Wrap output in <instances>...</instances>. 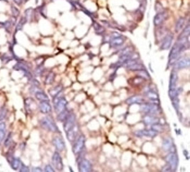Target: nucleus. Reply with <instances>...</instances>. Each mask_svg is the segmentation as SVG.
Listing matches in <instances>:
<instances>
[{
    "mask_svg": "<svg viewBox=\"0 0 190 172\" xmlns=\"http://www.w3.org/2000/svg\"><path fill=\"white\" fill-rule=\"evenodd\" d=\"M188 38L178 37L177 41L175 43L170 51L169 61L170 65L175 63L181 52L189 47V41Z\"/></svg>",
    "mask_w": 190,
    "mask_h": 172,
    "instance_id": "f257e3e1",
    "label": "nucleus"
},
{
    "mask_svg": "<svg viewBox=\"0 0 190 172\" xmlns=\"http://www.w3.org/2000/svg\"><path fill=\"white\" fill-rule=\"evenodd\" d=\"M40 125L42 129L54 132H60V131L51 118L45 117L41 120Z\"/></svg>",
    "mask_w": 190,
    "mask_h": 172,
    "instance_id": "f03ea898",
    "label": "nucleus"
},
{
    "mask_svg": "<svg viewBox=\"0 0 190 172\" xmlns=\"http://www.w3.org/2000/svg\"><path fill=\"white\" fill-rule=\"evenodd\" d=\"M53 103L54 108L57 114H59L67 109V101L64 98L56 96L55 98Z\"/></svg>",
    "mask_w": 190,
    "mask_h": 172,
    "instance_id": "7ed1b4c3",
    "label": "nucleus"
},
{
    "mask_svg": "<svg viewBox=\"0 0 190 172\" xmlns=\"http://www.w3.org/2000/svg\"><path fill=\"white\" fill-rule=\"evenodd\" d=\"M122 65L131 71H141L145 70L143 65L137 61L136 59L128 60L123 64Z\"/></svg>",
    "mask_w": 190,
    "mask_h": 172,
    "instance_id": "20e7f679",
    "label": "nucleus"
},
{
    "mask_svg": "<svg viewBox=\"0 0 190 172\" xmlns=\"http://www.w3.org/2000/svg\"><path fill=\"white\" fill-rule=\"evenodd\" d=\"M86 142V137L83 135L80 136L75 143L74 145L72 150L75 155H78L81 153L84 148Z\"/></svg>",
    "mask_w": 190,
    "mask_h": 172,
    "instance_id": "39448f33",
    "label": "nucleus"
},
{
    "mask_svg": "<svg viewBox=\"0 0 190 172\" xmlns=\"http://www.w3.org/2000/svg\"><path fill=\"white\" fill-rule=\"evenodd\" d=\"M142 109L143 112L152 114H158L160 111L158 104L155 103L144 104L142 106Z\"/></svg>",
    "mask_w": 190,
    "mask_h": 172,
    "instance_id": "423d86ee",
    "label": "nucleus"
},
{
    "mask_svg": "<svg viewBox=\"0 0 190 172\" xmlns=\"http://www.w3.org/2000/svg\"><path fill=\"white\" fill-rule=\"evenodd\" d=\"M166 160L171 169L172 171H176L177 168L178 160L177 156L174 153H171L167 156Z\"/></svg>",
    "mask_w": 190,
    "mask_h": 172,
    "instance_id": "0eeeda50",
    "label": "nucleus"
},
{
    "mask_svg": "<svg viewBox=\"0 0 190 172\" xmlns=\"http://www.w3.org/2000/svg\"><path fill=\"white\" fill-rule=\"evenodd\" d=\"M52 163L54 167L58 171L63 169L64 165L61 156L58 152H55L52 157Z\"/></svg>",
    "mask_w": 190,
    "mask_h": 172,
    "instance_id": "6e6552de",
    "label": "nucleus"
},
{
    "mask_svg": "<svg viewBox=\"0 0 190 172\" xmlns=\"http://www.w3.org/2000/svg\"><path fill=\"white\" fill-rule=\"evenodd\" d=\"M75 115L70 113L64 121V129L65 132L71 129L76 125L75 124Z\"/></svg>",
    "mask_w": 190,
    "mask_h": 172,
    "instance_id": "1a4fd4ad",
    "label": "nucleus"
},
{
    "mask_svg": "<svg viewBox=\"0 0 190 172\" xmlns=\"http://www.w3.org/2000/svg\"><path fill=\"white\" fill-rule=\"evenodd\" d=\"M78 168L80 172H90L92 170V166L89 160L86 159H83L78 163Z\"/></svg>",
    "mask_w": 190,
    "mask_h": 172,
    "instance_id": "9d476101",
    "label": "nucleus"
},
{
    "mask_svg": "<svg viewBox=\"0 0 190 172\" xmlns=\"http://www.w3.org/2000/svg\"><path fill=\"white\" fill-rule=\"evenodd\" d=\"M79 128L77 125H75L73 128L70 129L67 132H65L66 134L67 138L70 142L75 141L78 136Z\"/></svg>",
    "mask_w": 190,
    "mask_h": 172,
    "instance_id": "9b49d317",
    "label": "nucleus"
},
{
    "mask_svg": "<svg viewBox=\"0 0 190 172\" xmlns=\"http://www.w3.org/2000/svg\"><path fill=\"white\" fill-rule=\"evenodd\" d=\"M158 134V132L155 131L150 129V130H143L137 131L136 132V135L137 137L146 136L147 137H154Z\"/></svg>",
    "mask_w": 190,
    "mask_h": 172,
    "instance_id": "f8f14e48",
    "label": "nucleus"
},
{
    "mask_svg": "<svg viewBox=\"0 0 190 172\" xmlns=\"http://www.w3.org/2000/svg\"><path fill=\"white\" fill-rule=\"evenodd\" d=\"M52 143L57 150L58 151H63L65 148V145L63 139L58 136L54 137L52 140Z\"/></svg>",
    "mask_w": 190,
    "mask_h": 172,
    "instance_id": "ddd939ff",
    "label": "nucleus"
},
{
    "mask_svg": "<svg viewBox=\"0 0 190 172\" xmlns=\"http://www.w3.org/2000/svg\"><path fill=\"white\" fill-rule=\"evenodd\" d=\"M167 14L166 13L164 12H158L156 15H155L154 19V24L155 26H159L162 23H163L164 21L166 20L167 18Z\"/></svg>",
    "mask_w": 190,
    "mask_h": 172,
    "instance_id": "4468645a",
    "label": "nucleus"
},
{
    "mask_svg": "<svg viewBox=\"0 0 190 172\" xmlns=\"http://www.w3.org/2000/svg\"><path fill=\"white\" fill-rule=\"evenodd\" d=\"M173 39L172 34H169L165 36L162 44L161 48L162 50H167L171 46Z\"/></svg>",
    "mask_w": 190,
    "mask_h": 172,
    "instance_id": "2eb2a0df",
    "label": "nucleus"
},
{
    "mask_svg": "<svg viewBox=\"0 0 190 172\" xmlns=\"http://www.w3.org/2000/svg\"><path fill=\"white\" fill-rule=\"evenodd\" d=\"M125 42V39L122 36L117 34L113 38L111 44L113 46L117 47L121 46Z\"/></svg>",
    "mask_w": 190,
    "mask_h": 172,
    "instance_id": "dca6fc26",
    "label": "nucleus"
},
{
    "mask_svg": "<svg viewBox=\"0 0 190 172\" xmlns=\"http://www.w3.org/2000/svg\"><path fill=\"white\" fill-rule=\"evenodd\" d=\"M190 63L189 58L184 57L179 59L176 61L175 67L178 69L185 68L189 66Z\"/></svg>",
    "mask_w": 190,
    "mask_h": 172,
    "instance_id": "f3484780",
    "label": "nucleus"
},
{
    "mask_svg": "<svg viewBox=\"0 0 190 172\" xmlns=\"http://www.w3.org/2000/svg\"><path fill=\"white\" fill-rule=\"evenodd\" d=\"M39 108L42 113L47 114L51 112L52 107L48 101H42L39 105Z\"/></svg>",
    "mask_w": 190,
    "mask_h": 172,
    "instance_id": "a211bd4d",
    "label": "nucleus"
},
{
    "mask_svg": "<svg viewBox=\"0 0 190 172\" xmlns=\"http://www.w3.org/2000/svg\"><path fill=\"white\" fill-rule=\"evenodd\" d=\"M178 76L176 72L173 71L170 74L169 81V90H176Z\"/></svg>",
    "mask_w": 190,
    "mask_h": 172,
    "instance_id": "6ab92c4d",
    "label": "nucleus"
},
{
    "mask_svg": "<svg viewBox=\"0 0 190 172\" xmlns=\"http://www.w3.org/2000/svg\"><path fill=\"white\" fill-rule=\"evenodd\" d=\"M145 101V100L142 96H134L131 97L126 101V102L129 105L133 104H141Z\"/></svg>",
    "mask_w": 190,
    "mask_h": 172,
    "instance_id": "aec40b11",
    "label": "nucleus"
},
{
    "mask_svg": "<svg viewBox=\"0 0 190 172\" xmlns=\"http://www.w3.org/2000/svg\"><path fill=\"white\" fill-rule=\"evenodd\" d=\"M35 101L31 98H28L25 101V108L28 113H30L35 109Z\"/></svg>",
    "mask_w": 190,
    "mask_h": 172,
    "instance_id": "412c9836",
    "label": "nucleus"
},
{
    "mask_svg": "<svg viewBox=\"0 0 190 172\" xmlns=\"http://www.w3.org/2000/svg\"><path fill=\"white\" fill-rule=\"evenodd\" d=\"M172 147L173 142L171 139L166 138L164 140L163 143V149L164 151H169L171 150Z\"/></svg>",
    "mask_w": 190,
    "mask_h": 172,
    "instance_id": "4be33fe9",
    "label": "nucleus"
},
{
    "mask_svg": "<svg viewBox=\"0 0 190 172\" xmlns=\"http://www.w3.org/2000/svg\"><path fill=\"white\" fill-rule=\"evenodd\" d=\"M35 96L37 100L41 101H50V99L47 95L42 91H37L35 93Z\"/></svg>",
    "mask_w": 190,
    "mask_h": 172,
    "instance_id": "5701e85b",
    "label": "nucleus"
},
{
    "mask_svg": "<svg viewBox=\"0 0 190 172\" xmlns=\"http://www.w3.org/2000/svg\"><path fill=\"white\" fill-rule=\"evenodd\" d=\"M144 122L147 125H153L158 123L159 119L158 118L152 116H147L144 119Z\"/></svg>",
    "mask_w": 190,
    "mask_h": 172,
    "instance_id": "b1692460",
    "label": "nucleus"
},
{
    "mask_svg": "<svg viewBox=\"0 0 190 172\" xmlns=\"http://www.w3.org/2000/svg\"><path fill=\"white\" fill-rule=\"evenodd\" d=\"M62 89L63 88L61 86H57L50 89L49 91V93L52 97L55 98L61 92Z\"/></svg>",
    "mask_w": 190,
    "mask_h": 172,
    "instance_id": "393cba45",
    "label": "nucleus"
},
{
    "mask_svg": "<svg viewBox=\"0 0 190 172\" xmlns=\"http://www.w3.org/2000/svg\"><path fill=\"white\" fill-rule=\"evenodd\" d=\"M146 95L149 99L154 101H158L159 96L158 94L155 91L152 90H149L146 92Z\"/></svg>",
    "mask_w": 190,
    "mask_h": 172,
    "instance_id": "a878e982",
    "label": "nucleus"
},
{
    "mask_svg": "<svg viewBox=\"0 0 190 172\" xmlns=\"http://www.w3.org/2000/svg\"><path fill=\"white\" fill-rule=\"evenodd\" d=\"M6 135V124L4 122H0V143L5 137Z\"/></svg>",
    "mask_w": 190,
    "mask_h": 172,
    "instance_id": "bb28decb",
    "label": "nucleus"
},
{
    "mask_svg": "<svg viewBox=\"0 0 190 172\" xmlns=\"http://www.w3.org/2000/svg\"><path fill=\"white\" fill-rule=\"evenodd\" d=\"M70 114V113L67 109L65 110L63 112L58 114L57 118V119L61 122H64Z\"/></svg>",
    "mask_w": 190,
    "mask_h": 172,
    "instance_id": "cd10ccee",
    "label": "nucleus"
},
{
    "mask_svg": "<svg viewBox=\"0 0 190 172\" xmlns=\"http://www.w3.org/2000/svg\"><path fill=\"white\" fill-rule=\"evenodd\" d=\"M11 167L14 170H17L20 166V161L18 158H13L11 160Z\"/></svg>",
    "mask_w": 190,
    "mask_h": 172,
    "instance_id": "c85d7f7f",
    "label": "nucleus"
},
{
    "mask_svg": "<svg viewBox=\"0 0 190 172\" xmlns=\"http://www.w3.org/2000/svg\"><path fill=\"white\" fill-rule=\"evenodd\" d=\"M185 23V20L184 18H180L179 19L175 27V31L176 32H179L184 26Z\"/></svg>",
    "mask_w": 190,
    "mask_h": 172,
    "instance_id": "c756f323",
    "label": "nucleus"
},
{
    "mask_svg": "<svg viewBox=\"0 0 190 172\" xmlns=\"http://www.w3.org/2000/svg\"><path fill=\"white\" fill-rule=\"evenodd\" d=\"M190 33V26L189 24L187 26L183 29L182 32L180 34L179 37H189Z\"/></svg>",
    "mask_w": 190,
    "mask_h": 172,
    "instance_id": "7c9ffc66",
    "label": "nucleus"
},
{
    "mask_svg": "<svg viewBox=\"0 0 190 172\" xmlns=\"http://www.w3.org/2000/svg\"><path fill=\"white\" fill-rule=\"evenodd\" d=\"M152 129L157 132H162L163 129V126L158 123L152 125Z\"/></svg>",
    "mask_w": 190,
    "mask_h": 172,
    "instance_id": "2f4dec72",
    "label": "nucleus"
},
{
    "mask_svg": "<svg viewBox=\"0 0 190 172\" xmlns=\"http://www.w3.org/2000/svg\"><path fill=\"white\" fill-rule=\"evenodd\" d=\"M55 76L53 73H50L48 75L46 79V82L48 84H51L53 83L54 79Z\"/></svg>",
    "mask_w": 190,
    "mask_h": 172,
    "instance_id": "473e14b6",
    "label": "nucleus"
},
{
    "mask_svg": "<svg viewBox=\"0 0 190 172\" xmlns=\"http://www.w3.org/2000/svg\"><path fill=\"white\" fill-rule=\"evenodd\" d=\"M12 133L10 132V133L8 134L5 140V141L4 145L5 146L7 147L10 145L11 141H11L12 140Z\"/></svg>",
    "mask_w": 190,
    "mask_h": 172,
    "instance_id": "72a5a7b5",
    "label": "nucleus"
},
{
    "mask_svg": "<svg viewBox=\"0 0 190 172\" xmlns=\"http://www.w3.org/2000/svg\"><path fill=\"white\" fill-rule=\"evenodd\" d=\"M27 21V19L25 18H23L21 19L20 22H19L18 24L17 27H16V29L18 30L19 29H22L23 26L25 23Z\"/></svg>",
    "mask_w": 190,
    "mask_h": 172,
    "instance_id": "f704fd0d",
    "label": "nucleus"
},
{
    "mask_svg": "<svg viewBox=\"0 0 190 172\" xmlns=\"http://www.w3.org/2000/svg\"><path fill=\"white\" fill-rule=\"evenodd\" d=\"M29 169L27 166L22 163L21 165V167L19 171L21 172H28L29 171Z\"/></svg>",
    "mask_w": 190,
    "mask_h": 172,
    "instance_id": "c9c22d12",
    "label": "nucleus"
},
{
    "mask_svg": "<svg viewBox=\"0 0 190 172\" xmlns=\"http://www.w3.org/2000/svg\"><path fill=\"white\" fill-rule=\"evenodd\" d=\"M12 11L13 14L16 17V16H18L19 12L17 8L13 6V7H12Z\"/></svg>",
    "mask_w": 190,
    "mask_h": 172,
    "instance_id": "e433bc0d",
    "label": "nucleus"
},
{
    "mask_svg": "<svg viewBox=\"0 0 190 172\" xmlns=\"http://www.w3.org/2000/svg\"><path fill=\"white\" fill-rule=\"evenodd\" d=\"M45 171L47 172H54V170L52 167L50 165H47L45 168Z\"/></svg>",
    "mask_w": 190,
    "mask_h": 172,
    "instance_id": "4c0bfd02",
    "label": "nucleus"
},
{
    "mask_svg": "<svg viewBox=\"0 0 190 172\" xmlns=\"http://www.w3.org/2000/svg\"><path fill=\"white\" fill-rule=\"evenodd\" d=\"M163 172H170L172 171L171 168L169 165H167L164 168H163Z\"/></svg>",
    "mask_w": 190,
    "mask_h": 172,
    "instance_id": "58836bf2",
    "label": "nucleus"
},
{
    "mask_svg": "<svg viewBox=\"0 0 190 172\" xmlns=\"http://www.w3.org/2000/svg\"><path fill=\"white\" fill-rule=\"evenodd\" d=\"M33 172H42V170L41 168L40 167H35L32 169Z\"/></svg>",
    "mask_w": 190,
    "mask_h": 172,
    "instance_id": "ea45409f",
    "label": "nucleus"
},
{
    "mask_svg": "<svg viewBox=\"0 0 190 172\" xmlns=\"http://www.w3.org/2000/svg\"><path fill=\"white\" fill-rule=\"evenodd\" d=\"M15 2L18 5H20L22 3L23 0H14Z\"/></svg>",
    "mask_w": 190,
    "mask_h": 172,
    "instance_id": "a19ab883",
    "label": "nucleus"
}]
</instances>
